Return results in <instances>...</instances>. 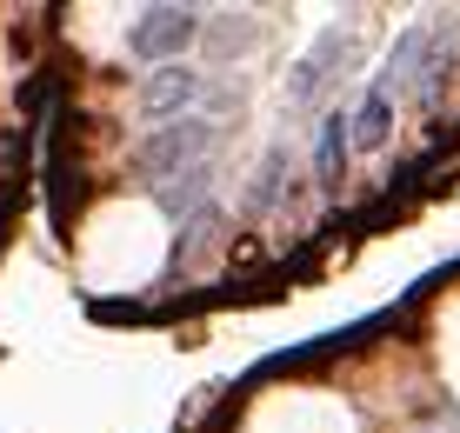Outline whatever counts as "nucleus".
<instances>
[{
	"mask_svg": "<svg viewBox=\"0 0 460 433\" xmlns=\"http://www.w3.org/2000/svg\"><path fill=\"white\" fill-rule=\"evenodd\" d=\"M220 147V120H200V114H181L167 127H154L147 140H140V167L154 173V181H181V173H194L200 160Z\"/></svg>",
	"mask_w": 460,
	"mask_h": 433,
	"instance_id": "obj_1",
	"label": "nucleus"
},
{
	"mask_svg": "<svg viewBox=\"0 0 460 433\" xmlns=\"http://www.w3.org/2000/svg\"><path fill=\"white\" fill-rule=\"evenodd\" d=\"M200 21H208L200 7H147V13L134 21V54H140V60H161V67H173V54L200 40Z\"/></svg>",
	"mask_w": 460,
	"mask_h": 433,
	"instance_id": "obj_2",
	"label": "nucleus"
},
{
	"mask_svg": "<svg viewBox=\"0 0 460 433\" xmlns=\"http://www.w3.org/2000/svg\"><path fill=\"white\" fill-rule=\"evenodd\" d=\"M347 54H354V34H347V27H327V34L314 40L307 54H300V67H294V80H288V101H294V107H307L314 93H327V87L341 80L334 67H341Z\"/></svg>",
	"mask_w": 460,
	"mask_h": 433,
	"instance_id": "obj_3",
	"label": "nucleus"
},
{
	"mask_svg": "<svg viewBox=\"0 0 460 433\" xmlns=\"http://www.w3.org/2000/svg\"><path fill=\"white\" fill-rule=\"evenodd\" d=\"M200 93H208V80H200L194 67H187V60H173V67H154V74H140V107H147V114H173V120H181L187 107L200 101Z\"/></svg>",
	"mask_w": 460,
	"mask_h": 433,
	"instance_id": "obj_4",
	"label": "nucleus"
},
{
	"mask_svg": "<svg viewBox=\"0 0 460 433\" xmlns=\"http://www.w3.org/2000/svg\"><path fill=\"white\" fill-rule=\"evenodd\" d=\"M387 127H394V101L380 87H367L354 101V114H347V140H354V154H367V147H380L387 140Z\"/></svg>",
	"mask_w": 460,
	"mask_h": 433,
	"instance_id": "obj_5",
	"label": "nucleus"
},
{
	"mask_svg": "<svg viewBox=\"0 0 460 433\" xmlns=\"http://www.w3.org/2000/svg\"><path fill=\"white\" fill-rule=\"evenodd\" d=\"M347 154H354V140H347V114H327L321 127H314V173H321V181H341Z\"/></svg>",
	"mask_w": 460,
	"mask_h": 433,
	"instance_id": "obj_6",
	"label": "nucleus"
},
{
	"mask_svg": "<svg viewBox=\"0 0 460 433\" xmlns=\"http://www.w3.org/2000/svg\"><path fill=\"white\" fill-rule=\"evenodd\" d=\"M280 194H288V154H267L261 160V167H253V181H247V207H253V214H261V207H274Z\"/></svg>",
	"mask_w": 460,
	"mask_h": 433,
	"instance_id": "obj_7",
	"label": "nucleus"
},
{
	"mask_svg": "<svg viewBox=\"0 0 460 433\" xmlns=\"http://www.w3.org/2000/svg\"><path fill=\"white\" fill-rule=\"evenodd\" d=\"M200 34H208V54H241V47L261 34V21H253V13H220V21H208Z\"/></svg>",
	"mask_w": 460,
	"mask_h": 433,
	"instance_id": "obj_8",
	"label": "nucleus"
},
{
	"mask_svg": "<svg viewBox=\"0 0 460 433\" xmlns=\"http://www.w3.org/2000/svg\"><path fill=\"white\" fill-rule=\"evenodd\" d=\"M208 234H220V207H214V200L200 207V214H187V234H181V261H187V253H194Z\"/></svg>",
	"mask_w": 460,
	"mask_h": 433,
	"instance_id": "obj_9",
	"label": "nucleus"
}]
</instances>
